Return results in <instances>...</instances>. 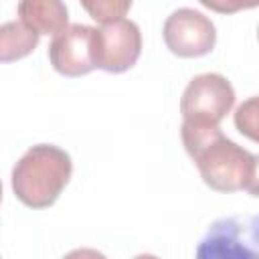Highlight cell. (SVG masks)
Instances as JSON below:
<instances>
[{"instance_id":"1","label":"cell","mask_w":259,"mask_h":259,"mask_svg":"<svg viewBox=\"0 0 259 259\" xmlns=\"http://www.w3.org/2000/svg\"><path fill=\"white\" fill-rule=\"evenodd\" d=\"M182 142L188 156L194 160L200 178L217 192L245 190L255 156L229 140L219 123L182 121Z\"/></svg>"},{"instance_id":"2","label":"cell","mask_w":259,"mask_h":259,"mask_svg":"<svg viewBox=\"0 0 259 259\" xmlns=\"http://www.w3.org/2000/svg\"><path fill=\"white\" fill-rule=\"evenodd\" d=\"M73 172L71 156L53 144L28 148L12 168V192L30 208H47L57 202Z\"/></svg>"},{"instance_id":"3","label":"cell","mask_w":259,"mask_h":259,"mask_svg":"<svg viewBox=\"0 0 259 259\" xmlns=\"http://www.w3.org/2000/svg\"><path fill=\"white\" fill-rule=\"evenodd\" d=\"M200 259H259V214L214 221L196 247Z\"/></svg>"},{"instance_id":"4","label":"cell","mask_w":259,"mask_h":259,"mask_svg":"<svg viewBox=\"0 0 259 259\" xmlns=\"http://www.w3.org/2000/svg\"><path fill=\"white\" fill-rule=\"evenodd\" d=\"M235 105V89L231 81L219 73L196 75L184 89L180 99L182 121L221 123Z\"/></svg>"},{"instance_id":"5","label":"cell","mask_w":259,"mask_h":259,"mask_svg":"<svg viewBox=\"0 0 259 259\" xmlns=\"http://www.w3.org/2000/svg\"><path fill=\"white\" fill-rule=\"evenodd\" d=\"M162 36L170 53L176 57L196 59L214 49L217 28L202 12L194 8H178L166 18Z\"/></svg>"},{"instance_id":"6","label":"cell","mask_w":259,"mask_h":259,"mask_svg":"<svg viewBox=\"0 0 259 259\" xmlns=\"http://www.w3.org/2000/svg\"><path fill=\"white\" fill-rule=\"evenodd\" d=\"M95 65L107 73L132 69L142 53V32L134 20L119 18L95 28Z\"/></svg>"},{"instance_id":"7","label":"cell","mask_w":259,"mask_h":259,"mask_svg":"<svg viewBox=\"0 0 259 259\" xmlns=\"http://www.w3.org/2000/svg\"><path fill=\"white\" fill-rule=\"evenodd\" d=\"M95 28L87 24H69L55 34L49 45V61L53 69L65 77H81L97 69L95 65Z\"/></svg>"},{"instance_id":"8","label":"cell","mask_w":259,"mask_h":259,"mask_svg":"<svg viewBox=\"0 0 259 259\" xmlns=\"http://www.w3.org/2000/svg\"><path fill=\"white\" fill-rule=\"evenodd\" d=\"M18 16L38 34H59L69 26V12L63 0H20Z\"/></svg>"},{"instance_id":"9","label":"cell","mask_w":259,"mask_h":259,"mask_svg":"<svg viewBox=\"0 0 259 259\" xmlns=\"http://www.w3.org/2000/svg\"><path fill=\"white\" fill-rule=\"evenodd\" d=\"M40 34L26 26L22 20H10L0 26V59L2 63L18 61L34 51Z\"/></svg>"},{"instance_id":"10","label":"cell","mask_w":259,"mask_h":259,"mask_svg":"<svg viewBox=\"0 0 259 259\" xmlns=\"http://www.w3.org/2000/svg\"><path fill=\"white\" fill-rule=\"evenodd\" d=\"M85 12L99 24L119 20L132 8V0H79Z\"/></svg>"},{"instance_id":"11","label":"cell","mask_w":259,"mask_h":259,"mask_svg":"<svg viewBox=\"0 0 259 259\" xmlns=\"http://www.w3.org/2000/svg\"><path fill=\"white\" fill-rule=\"evenodd\" d=\"M235 127L259 144V95L245 99L235 111Z\"/></svg>"},{"instance_id":"12","label":"cell","mask_w":259,"mask_h":259,"mask_svg":"<svg viewBox=\"0 0 259 259\" xmlns=\"http://www.w3.org/2000/svg\"><path fill=\"white\" fill-rule=\"evenodd\" d=\"M204 8L219 12V14H235L239 10L259 6V0H198Z\"/></svg>"},{"instance_id":"13","label":"cell","mask_w":259,"mask_h":259,"mask_svg":"<svg viewBox=\"0 0 259 259\" xmlns=\"http://www.w3.org/2000/svg\"><path fill=\"white\" fill-rule=\"evenodd\" d=\"M245 190H247L251 196H257V198H259V156H255L253 170H251V176H249V182H247Z\"/></svg>"},{"instance_id":"14","label":"cell","mask_w":259,"mask_h":259,"mask_svg":"<svg viewBox=\"0 0 259 259\" xmlns=\"http://www.w3.org/2000/svg\"><path fill=\"white\" fill-rule=\"evenodd\" d=\"M257 36H259V30H257Z\"/></svg>"}]
</instances>
